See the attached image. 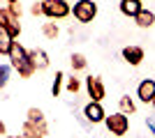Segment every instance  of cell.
I'll list each match as a JSON object with an SVG mask.
<instances>
[{"mask_svg": "<svg viewBox=\"0 0 155 138\" xmlns=\"http://www.w3.org/2000/svg\"><path fill=\"white\" fill-rule=\"evenodd\" d=\"M5 138H19V136H5Z\"/></svg>", "mask_w": 155, "mask_h": 138, "instance_id": "cell-28", "label": "cell"}, {"mask_svg": "<svg viewBox=\"0 0 155 138\" xmlns=\"http://www.w3.org/2000/svg\"><path fill=\"white\" fill-rule=\"evenodd\" d=\"M65 81H67V78H65V74L63 72H56V76H53V85H51V94H53V97H58V94H60Z\"/></svg>", "mask_w": 155, "mask_h": 138, "instance_id": "cell-19", "label": "cell"}, {"mask_svg": "<svg viewBox=\"0 0 155 138\" xmlns=\"http://www.w3.org/2000/svg\"><path fill=\"white\" fill-rule=\"evenodd\" d=\"M0 133H2V136H7V124H5V122H0Z\"/></svg>", "mask_w": 155, "mask_h": 138, "instance_id": "cell-25", "label": "cell"}, {"mask_svg": "<svg viewBox=\"0 0 155 138\" xmlns=\"http://www.w3.org/2000/svg\"><path fill=\"white\" fill-rule=\"evenodd\" d=\"M14 35L9 32V30H5V28H0V55H9V51H12V44H14Z\"/></svg>", "mask_w": 155, "mask_h": 138, "instance_id": "cell-13", "label": "cell"}, {"mask_svg": "<svg viewBox=\"0 0 155 138\" xmlns=\"http://www.w3.org/2000/svg\"><path fill=\"white\" fill-rule=\"evenodd\" d=\"M9 69H14L12 65H2L0 67V85L5 87L7 85V81H9Z\"/></svg>", "mask_w": 155, "mask_h": 138, "instance_id": "cell-21", "label": "cell"}, {"mask_svg": "<svg viewBox=\"0 0 155 138\" xmlns=\"http://www.w3.org/2000/svg\"><path fill=\"white\" fill-rule=\"evenodd\" d=\"M7 60H9V65L16 69V74H19L21 78H30L32 74L37 72V67L32 65V60H30V51H26L19 41L12 44V51H9Z\"/></svg>", "mask_w": 155, "mask_h": 138, "instance_id": "cell-1", "label": "cell"}, {"mask_svg": "<svg viewBox=\"0 0 155 138\" xmlns=\"http://www.w3.org/2000/svg\"><path fill=\"white\" fill-rule=\"evenodd\" d=\"M70 65H72V69H74V72H84L86 67H88V60H86L84 53H72Z\"/></svg>", "mask_w": 155, "mask_h": 138, "instance_id": "cell-17", "label": "cell"}, {"mask_svg": "<svg viewBox=\"0 0 155 138\" xmlns=\"http://www.w3.org/2000/svg\"><path fill=\"white\" fill-rule=\"evenodd\" d=\"M30 60H32V65L37 67V72H42V69L49 67V53H46L44 48H32L30 51Z\"/></svg>", "mask_w": 155, "mask_h": 138, "instance_id": "cell-11", "label": "cell"}, {"mask_svg": "<svg viewBox=\"0 0 155 138\" xmlns=\"http://www.w3.org/2000/svg\"><path fill=\"white\" fill-rule=\"evenodd\" d=\"M26 120H30V122H35V124H42L46 127V118H44V113L39 111V108H35V106H30L26 113Z\"/></svg>", "mask_w": 155, "mask_h": 138, "instance_id": "cell-16", "label": "cell"}, {"mask_svg": "<svg viewBox=\"0 0 155 138\" xmlns=\"http://www.w3.org/2000/svg\"><path fill=\"white\" fill-rule=\"evenodd\" d=\"M65 87H67V92H72V94H77V92L81 90V81H79L77 76H70V78L65 81Z\"/></svg>", "mask_w": 155, "mask_h": 138, "instance_id": "cell-20", "label": "cell"}, {"mask_svg": "<svg viewBox=\"0 0 155 138\" xmlns=\"http://www.w3.org/2000/svg\"><path fill=\"white\" fill-rule=\"evenodd\" d=\"M84 118L91 122V124H100V122H104L107 120V113H104L102 108V101H88V104L84 106Z\"/></svg>", "mask_w": 155, "mask_h": 138, "instance_id": "cell-6", "label": "cell"}, {"mask_svg": "<svg viewBox=\"0 0 155 138\" xmlns=\"http://www.w3.org/2000/svg\"><path fill=\"white\" fill-rule=\"evenodd\" d=\"M21 133H26L28 138H46L49 127H42V124H35V122H30V120H26V122H23Z\"/></svg>", "mask_w": 155, "mask_h": 138, "instance_id": "cell-10", "label": "cell"}, {"mask_svg": "<svg viewBox=\"0 0 155 138\" xmlns=\"http://www.w3.org/2000/svg\"><path fill=\"white\" fill-rule=\"evenodd\" d=\"M32 16H44V9H42V2H35V5L30 7Z\"/></svg>", "mask_w": 155, "mask_h": 138, "instance_id": "cell-22", "label": "cell"}, {"mask_svg": "<svg viewBox=\"0 0 155 138\" xmlns=\"http://www.w3.org/2000/svg\"><path fill=\"white\" fill-rule=\"evenodd\" d=\"M150 106H153V108H155V99H153V101H150Z\"/></svg>", "mask_w": 155, "mask_h": 138, "instance_id": "cell-27", "label": "cell"}, {"mask_svg": "<svg viewBox=\"0 0 155 138\" xmlns=\"http://www.w3.org/2000/svg\"><path fill=\"white\" fill-rule=\"evenodd\" d=\"M141 9H143L141 0H120V12H123L125 16H130V19H134Z\"/></svg>", "mask_w": 155, "mask_h": 138, "instance_id": "cell-12", "label": "cell"}, {"mask_svg": "<svg viewBox=\"0 0 155 138\" xmlns=\"http://www.w3.org/2000/svg\"><path fill=\"white\" fill-rule=\"evenodd\" d=\"M72 14H74V19L79 23H91L97 16V5L93 0H77L74 7H72Z\"/></svg>", "mask_w": 155, "mask_h": 138, "instance_id": "cell-3", "label": "cell"}, {"mask_svg": "<svg viewBox=\"0 0 155 138\" xmlns=\"http://www.w3.org/2000/svg\"><path fill=\"white\" fill-rule=\"evenodd\" d=\"M137 97H139V101H143V104H150L155 99V81L143 78L141 83H139V87H137Z\"/></svg>", "mask_w": 155, "mask_h": 138, "instance_id": "cell-8", "label": "cell"}, {"mask_svg": "<svg viewBox=\"0 0 155 138\" xmlns=\"http://www.w3.org/2000/svg\"><path fill=\"white\" fill-rule=\"evenodd\" d=\"M42 9L46 19H65L72 14V5L67 0H42Z\"/></svg>", "mask_w": 155, "mask_h": 138, "instance_id": "cell-2", "label": "cell"}, {"mask_svg": "<svg viewBox=\"0 0 155 138\" xmlns=\"http://www.w3.org/2000/svg\"><path fill=\"white\" fill-rule=\"evenodd\" d=\"M123 60L127 62V65L132 67H139L141 65V60H143V48L141 46H137V44H130L123 48Z\"/></svg>", "mask_w": 155, "mask_h": 138, "instance_id": "cell-9", "label": "cell"}, {"mask_svg": "<svg viewBox=\"0 0 155 138\" xmlns=\"http://www.w3.org/2000/svg\"><path fill=\"white\" fill-rule=\"evenodd\" d=\"M5 2H7V5H9V2H19V0H5Z\"/></svg>", "mask_w": 155, "mask_h": 138, "instance_id": "cell-26", "label": "cell"}, {"mask_svg": "<svg viewBox=\"0 0 155 138\" xmlns=\"http://www.w3.org/2000/svg\"><path fill=\"white\" fill-rule=\"evenodd\" d=\"M7 7H9V12H12V14H16V16L21 19V14H23V12H21V5H19V2H9Z\"/></svg>", "mask_w": 155, "mask_h": 138, "instance_id": "cell-23", "label": "cell"}, {"mask_svg": "<svg viewBox=\"0 0 155 138\" xmlns=\"http://www.w3.org/2000/svg\"><path fill=\"white\" fill-rule=\"evenodd\" d=\"M146 124H148V129L153 131V136H155V118H148V120H146Z\"/></svg>", "mask_w": 155, "mask_h": 138, "instance_id": "cell-24", "label": "cell"}, {"mask_svg": "<svg viewBox=\"0 0 155 138\" xmlns=\"http://www.w3.org/2000/svg\"><path fill=\"white\" fill-rule=\"evenodd\" d=\"M104 124H107V129H109V133H114V136H125V133L130 131V118L125 115V113H114V115H107V120H104Z\"/></svg>", "mask_w": 155, "mask_h": 138, "instance_id": "cell-4", "label": "cell"}, {"mask_svg": "<svg viewBox=\"0 0 155 138\" xmlns=\"http://www.w3.org/2000/svg\"><path fill=\"white\" fill-rule=\"evenodd\" d=\"M0 28L9 30V32L14 35V39H19V35H21V23H19V16L9 12V7H7V5L2 7V9H0Z\"/></svg>", "mask_w": 155, "mask_h": 138, "instance_id": "cell-5", "label": "cell"}, {"mask_svg": "<svg viewBox=\"0 0 155 138\" xmlns=\"http://www.w3.org/2000/svg\"><path fill=\"white\" fill-rule=\"evenodd\" d=\"M134 23H137L139 28H153V26H155V14L150 12V9H146V7H143L141 12L134 16Z\"/></svg>", "mask_w": 155, "mask_h": 138, "instance_id": "cell-14", "label": "cell"}, {"mask_svg": "<svg viewBox=\"0 0 155 138\" xmlns=\"http://www.w3.org/2000/svg\"><path fill=\"white\" fill-rule=\"evenodd\" d=\"M118 111L125 113V115H134V113H137V104L132 101L130 94H123V97L118 99Z\"/></svg>", "mask_w": 155, "mask_h": 138, "instance_id": "cell-15", "label": "cell"}, {"mask_svg": "<svg viewBox=\"0 0 155 138\" xmlns=\"http://www.w3.org/2000/svg\"><path fill=\"white\" fill-rule=\"evenodd\" d=\"M86 92H88V97H91L93 101H102V99L107 97V87H104L100 76H88V78H86Z\"/></svg>", "mask_w": 155, "mask_h": 138, "instance_id": "cell-7", "label": "cell"}, {"mask_svg": "<svg viewBox=\"0 0 155 138\" xmlns=\"http://www.w3.org/2000/svg\"><path fill=\"white\" fill-rule=\"evenodd\" d=\"M42 35H44L46 39H56V37L60 35V30H58V26H56V23H51V21H49V23H42Z\"/></svg>", "mask_w": 155, "mask_h": 138, "instance_id": "cell-18", "label": "cell"}]
</instances>
